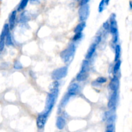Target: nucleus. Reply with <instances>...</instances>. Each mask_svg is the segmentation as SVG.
Returning a JSON list of instances; mask_svg holds the SVG:
<instances>
[{"label": "nucleus", "mask_w": 132, "mask_h": 132, "mask_svg": "<svg viewBox=\"0 0 132 132\" xmlns=\"http://www.w3.org/2000/svg\"><path fill=\"white\" fill-rule=\"evenodd\" d=\"M59 82L58 81H55L50 85V92L48 94L47 97H46V103H45V108L44 113L48 115L50 113L51 110L54 107L55 104V99H57L58 93H59Z\"/></svg>", "instance_id": "nucleus-1"}, {"label": "nucleus", "mask_w": 132, "mask_h": 132, "mask_svg": "<svg viewBox=\"0 0 132 132\" xmlns=\"http://www.w3.org/2000/svg\"><path fill=\"white\" fill-rule=\"evenodd\" d=\"M76 50V46H75L74 44L72 43L70 44L67 48H66L65 50H64L61 53L60 56L61 59L64 61V63H68L71 60L72 57L75 54Z\"/></svg>", "instance_id": "nucleus-2"}, {"label": "nucleus", "mask_w": 132, "mask_h": 132, "mask_svg": "<svg viewBox=\"0 0 132 132\" xmlns=\"http://www.w3.org/2000/svg\"><path fill=\"white\" fill-rule=\"evenodd\" d=\"M67 72H68V68L67 67L57 68L53 71L52 73V78L54 80L59 81L67 76Z\"/></svg>", "instance_id": "nucleus-3"}, {"label": "nucleus", "mask_w": 132, "mask_h": 132, "mask_svg": "<svg viewBox=\"0 0 132 132\" xmlns=\"http://www.w3.org/2000/svg\"><path fill=\"white\" fill-rule=\"evenodd\" d=\"M110 32L113 37V42L117 43L118 41V29H117V23L116 19V15L112 14L110 18Z\"/></svg>", "instance_id": "nucleus-4"}, {"label": "nucleus", "mask_w": 132, "mask_h": 132, "mask_svg": "<svg viewBox=\"0 0 132 132\" xmlns=\"http://www.w3.org/2000/svg\"><path fill=\"white\" fill-rule=\"evenodd\" d=\"M90 14V6L88 4L82 5L79 9V17L81 21H85Z\"/></svg>", "instance_id": "nucleus-5"}, {"label": "nucleus", "mask_w": 132, "mask_h": 132, "mask_svg": "<svg viewBox=\"0 0 132 132\" xmlns=\"http://www.w3.org/2000/svg\"><path fill=\"white\" fill-rule=\"evenodd\" d=\"M47 115L45 113L40 114L37 116V121H36V125L39 129H43L45 127V125L46 124V118H47Z\"/></svg>", "instance_id": "nucleus-6"}, {"label": "nucleus", "mask_w": 132, "mask_h": 132, "mask_svg": "<svg viewBox=\"0 0 132 132\" xmlns=\"http://www.w3.org/2000/svg\"><path fill=\"white\" fill-rule=\"evenodd\" d=\"M117 91H114L113 94L111 95L109 99V101L108 103V107L109 109H112V108H116V106L117 103Z\"/></svg>", "instance_id": "nucleus-7"}, {"label": "nucleus", "mask_w": 132, "mask_h": 132, "mask_svg": "<svg viewBox=\"0 0 132 132\" xmlns=\"http://www.w3.org/2000/svg\"><path fill=\"white\" fill-rule=\"evenodd\" d=\"M80 88L78 84L77 83H72L70 86H69L68 89V93L67 94L70 96H74V95H77L79 93Z\"/></svg>", "instance_id": "nucleus-8"}, {"label": "nucleus", "mask_w": 132, "mask_h": 132, "mask_svg": "<svg viewBox=\"0 0 132 132\" xmlns=\"http://www.w3.org/2000/svg\"><path fill=\"white\" fill-rule=\"evenodd\" d=\"M119 87V80L117 76H114L109 84V88L113 92L117 91Z\"/></svg>", "instance_id": "nucleus-9"}, {"label": "nucleus", "mask_w": 132, "mask_h": 132, "mask_svg": "<svg viewBox=\"0 0 132 132\" xmlns=\"http://www.w3.org/2000/svg\"><path fill=\"white\" fill-rule=\"evenodd\" d=\"M97 45V44H95V43H94L92 44L91 46L89 47L87 53H86V56H85V57H86V59H90V58L93 56L94 52H95V50H96Z\"/></svg>", "instance_id": "nucleus-10"}, {"label": "nucleus", "mask_w": 132, "mask_h": 132, "mask_svg": "<svg viewBox=\"0 0 132 132\" xmlns=\"http://www.w3.org/2000/svg\"><path fill=\"white\" fill-rule=\"evenodd\" d=\"M16 15L17 12L15 10H14L11 13L9 18V27H10V29L12 30L14 28L15 23V19H16Z\"/></svg>", "instance_id": "nucleus-11"}, {"label": "nucleus", "mask_w": 132, "mask_h": 132, "mask_svg": "<svg viewBox=\"0 0 132 132\" xmlns=\"http://www.w3.org/2000/svg\"><path fill=\"white\" fill-rule=\"evenodd\" d=\"M66 125V120L61 116L57 117L56 120V126L59 130H62Z\"/></svg>", "instance_id": "nucleus-12"}, {"label": "nucleus", "mask_w": 132, "mask_h": 132, "mask_svg": "<svg viewBox=\"0 0 132 132\" xmlns=\"http://www.w3.org/2000/svg\"><path fill=\"white\" fill-rule=\"evenodd\" d=\"M88 77V72H83L80 71L76 76V79L77 81H85Z\"/></svg>", "instance_id": "nucleus-13"}, {"label": "nucleus", "mask_w": 132, "mask_h": 132, "mask_svg": "<svg viewBox=\"0 0 132 132\" xmlns=\"http://www.w3.org/2000/svg\"><path fill=\"white\" fill-rule=\"evenodd\" d=\"M89 70H90V63H89V61H88V59L84 60L82 61V66H81V71L83 72H88Z\"/></svg>", "instance_id": "nucleus-14"}, {"label": "nucleus", "mask_w": 132, "mask_h": 132, "mask_svg": "<svg viewBox=\"0 0 132 132\" xmlns=\"http://www.w3.org/2000/svg\"><path fill=\"white\" fill-rule=\"evenodd\" d=\"M86 27V23L85 21H82L77 25V27L75 28L74 32L75 33H79V32H82L83 31L84 28Z\"/></svg>", "instance_id": "nucleus-15"}, {"label": "nucleus", "mask_w": 132, "mask_h": 132, "mask_svg": "<svg viewBox=\"0 0 132 132\" xmlns=\"http://www.w3.org/2000/svg\"><path fill=\"white\" fill-rule=\"evenodd\" d=\"M121 48L119 45H117L116 46V52H115V61H117L119 60V58L121 57Z\"/></svg>", "instance_id": "nucleus-16"}, {"label": "nucleus", "mask_w": 132, "mask_h": 132, "mask_svg": "<svg viewBox=\"0 0 132 132\" xmlns=\"http://www.w3.org/2000/svg\"><path fill=\"white\" fill-rule=\"evenodd\" d=\"M28 1H29V0H21L18 8V11H21V10H24L28 5Z\"/></svg>", "instance_id": "nucleus-17"}, {"label": "nucleus", "mask_w": 132, "mask_h": 132, "mask_svg": "<svg viewBox=\"0 0 132 132\" xmlns=\"http://www.w3.org/2000/svg\"><path fill=\"white\" fill-rule=\"evenodd\" d=\"M5 43H6V45H8V46H10V45H13L12 39L11 34H10V32L8 33V34L6 35V38H5Z\"/></svg>", "instance_id": "nucleus-18"}, {"label": "nucleus", "mask_w": 132, "mask_h": 132, "mask_svg": "<svg viewBox=\"0 0 132 132\" xmlns=\"http://www.w3.org/2000/svg\"><path fill=\"white\" fill-rule=\"evenodd\" d=\"M28 15H27L26 12H23L21 14V16L19 18V22L21 23H25V22H27L28 21Z\"/></svg>", "instance_id": "nucleus-19"}, {"label": "nucleus", "mask_w": 132, "mask_h": 132, "mask_svg": "<svg viewBox=\"0 0 132 132\" xmlns=\"http://www.w3.org/2000/svg\"><path fill=\"white\" fill-rule=\"evenodd\" d=\"M70 97V96L68 94H67V95H64V97H63V100H62L61 103V105L62 107L65 106L66 104H67V103H68V100H69Z\"/></svg>", "instance_id": "nucleus-20"}, {"label": "nucleus", "mask_w": 132, "mask_h": 132, "mask_svg": "<svg viewBox=\"0 0 132 132\" xmlns=\"http://www.w3.org/2000/svg\"><path fill=\"white\" fill-rule=\"evenodd\" d=\"M121 65V61L120 60H118L117 61H116V63L115 64L114 67H113V72L115 73H116L117 72H118V71L119 70L120 67Z\"/></svg>", "instance_id": "nucleus-21"}, {"label": "nucleus", "mask_w": 132, "mask_h": 132, "mask_svg": "<svg viewBox=\"0 0 132 132\" xmlns=\"http://www.w3.org/2000/svg\"><path fill=\"white\" fill-rule=\"evenodd\" d=\"M106 5V4L105 0H101V1L100 3H99V12L101 13L104 10V6H105Z\"/></svg>", "instance_id": "nucleus-22"}, {"label": "nucleus", "mask_w": 132, "mask_h": 132, "mask_svg": "<svg viewBox=\"0 0 132 132\" xmlns=\"http://www.w3.org/2000/svg\"><path fill=\"white\" fill-rule=\"evenodd\" d=\"M115 131L114 125L113 123H109L106 126V132H113Z\"/></svg>", "instance_id": "nucleus-23"}, {"label": "nucleus", "mask_w": 132, "mask_h": 132, "mask_svg": "<svg viewBox=\"0 0 132 132\" xmlns=\"http://www.w3.org/2000/svg\"><path fill=\"white\" fill-rule=\"evenodd\" d=\"M82 36V32H79V33H76V34L74 35L73 37V41H77L78 40L81 39V37Z\"/></svg>", "instance_id": "nucleus-24"}, {"label": "nucleus", "mask_w": 132, "mask_h": 132, "mask_svg": "<svg viewBox=\"0 0 132 132\" xmlns=\"http://www.w3.org/2000/svg\"><path fill=\"white\" fill-rule=\"evenodd\" d=\"M14 68L16 70H20L23 68V66H22L21 63L20 62L16 61L14 64Z\"/></svg>", "instance_id": "nucleus-25"}, {"label": "nucleus", "mask_w": 132, "mask_h": 132, "mask_svg": "<svg viewBox=\"0 0 132 132\" xmlns=\"http://www.w3.org/2000/svg\"><path fill=\"white\" fill-rule=\"evenodd\" d=\"M96 81L97 82V83L99 84H103V83H105V82H106L107 79L106 78H105V77H99L97 79Z\"/></svg>", "instance_id": "nucleus-26"}, {"label": "nucleus", "mask_w": 132, "mask_h": 132, "mask_svg": "<svg viewBox=\"0 0 132 132\" xmlns=\"http://www.w3.org/2000/svg\"><path fill=\"white\" fill-rule=\"evenodd\" d=\"M103 28L106 30H108L110 29V23L107 21L104 22L103 23Z\"/></svg>", "instance_id": "nucleus-27"}, {"label": "nucleus", "mask_w": 132, "mask_h": 132, "mask_svg": "<svg viewBox=\"0 0 132 132\" xmlns=\"http://www.w3.org/2000/svg\"><path fill=\"white\" fill-rule=\"evenodd\" d=\"M101 41V36H96V37H95V41H94V43H95V44H97V45H98V44L100 43Z\"/></svg>", "instance_id": "nucleus-28"}, {"label": "nucleus", "mask_w": 132, "mask_h": 132, "mask_svg": "<svg viewBox=\"0 0 132 132\" xmlns=\"http://www.w3.org/2000/svg\"><path fill=\"white\" fill-rule=\"evenodd\" d=\"M90 1V0H81L79 1L80 3V6H82V5H86V4L88 3V2Z\"/></svg>", "instance_id": "nucleus-29"}, {"label": "nucleus", "mask_w": 132, "mask_h": 132, "mask_svg": "<svg viewBox=\"0 0 132 132\" xmlns=\"http://www.w3.org/2000/svg\"><path fill=\"white\" fill-rule=\"evenodd\" d=\"M130 9H132V1H130Z\"/></svg>", "instance_id": "nucleus-30"}, {"label": "nucleus", "mask_w": 132, "mask_h": 132, "mask_svg": "<svg viewBox=\"0 0 132 132\" xmlns=\"http://www.w3.org/2000/svg\"><path fill=\"white\" fill-rule=\"evenodd\" d=\"M110 1V0H105L106 4V5H108V3H109Z\"/></svg>", "instance_id": "nucleus-31"}, {"label": "nucleus", "mask_w": 132, "mask_h": 132, "mask_svg": "<svg viewBox=\"0 0 132 132\" xmlns=\"http://www.w3.org/2000/svg\"><path fill=\"white\" fill-rule=\"evenodd\" d=\"M78 1H81V0H78Z\"/></svg>", "instance_id": "nucleus-32"}]
</instances>
